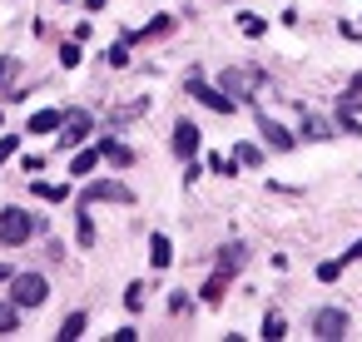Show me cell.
Segmentation results:
<instances>
[{"label": "cell", "mask_w": 362, "mask_h": 342, "mask_svg": "<svg viewBox=\"0 0 362 342\" xmlns=\"http://www.w3.org/2000/svg\"><path fill=\"white\" fill-rule=\"evenodd\" d=\"M45 297H50V283H45L40 273H16V278H11V302H16L21 312H25V307H40Z\"/></svg>", "instance_id": "cell-1"}, {"label": "cell", "mask_w": 362, "mask_h": 342, "mask_svg": "<svg viewBox=\"0 0 362 342\" xmlns=\"http://www.w3.org/2000/svg\"><path fill=\"white\" fill-rule=\"evenodd\" d=\"M30 233H35V218H30L25 208H0V243L21 248Z\"/></svg>", "instance_id": "cell-2"}, {"label": "cell", "mask_w": 362, "mask_h": 342, "mask_svg": "<svg viewBox=\"0 0 362 342\" xmlns=\"http://www.w3.org/2000/svg\"><path fill=\"white\" fill-rule=\"evenodd\" d=\"M85 204H134V189H124L119 179H95L85 189Z\"/></svg>", "instance_id": "cell-3"}, {"label": "cell", "mask_w": 362, "mask_h": 342, "mask_svg": "<svg viewBox=\"0 0 362 342\" xmlns=\"http://www.w3.org/2000/svg\"><path fill=\"white\" fill-rule=\"evenodd\" d=\"M60 129H65V134H60V144H65V149H80V144H85V139L95 134V119H90L85 110H70Z\"/></svg>", "instance_id": "cell-4"}, {"label": "cell", "mask_w": 362, "mask_h": 342, "mask_svg": "<svg viewBox=\"0 0 362 342\" xmlns=\"http://www.w3.org/2000/svg\"><path fill=\"white\" fill-rule=\"evenodd\" d=\"M313 332H317L322 342L347 337V312H342V307H322V312H313Z\"/></svg>", "instance_id": "cell-5"}, {"label": "cell", "mask_w": 362, "mask_h": 342, "mask_svg": "<svg viewBox=\"0 0 362 342\" xmlns=\"http://www.w3.org/2000/svg\"><path fill=\"white\" fill-rule=\"evenodd\" d=\"M189 95H194L199 105H209V110H218V114H233V100H228V95H218V90H209L204 80H189Z\"/></svg>", "instance_id": "cell-6"}, {"label": "cell", "mask_w": 362, "mask_h": 342, "mask_svg": "<svg viewBox=\"0 0 362 342\" xmlns=\"http://www.w3.org/2000/svg\"><path fill=\"white\" fill-rule=\"evenodd\" d=\"M174 154L179 159H194L199 154V124H189V119L174 124Z\"/></svg>", "instance_id": "cell-7"}, {"label": "cell", "mask_w": 362, "mask_h": 342, "mask_svg": "<svg viewBox=\"0 0 362 342\" xmlns=\"http://www.w3.org/2000/svg\"><path fill=\"white\" fill-rule=\"evenodd\" d=\"M60 124H65V114H60V110H35L25 129H30V134H55Z\"/></svg>", "instance_id": "cell-8"}, {"label": "cell", "mask_w": 362, "mask_h": 342, "mask_svg": "<svg viewBox=\"0 0 362 342\" xmlns=\"http://www.w3.org/2000/svg\"><path fill=\"white\" fill-rule=\"evenodd\" d=\"M149 263H154V268H169V263H174V243H169L164 233L149 238Z\"/></svg>", "instance_id": "cell-9"}, {"label": "cell", "mask_w": 362, "mask_h": 342, "mask_svg": "<svg viewBox=\"0 0 362 342\" xmlns=\"http://www.w3.org/2000/svg\"><path fill=\"white\" fill-rule=\"evenodd\" d=\"M243 258H248V248H243V243H228V248L218 253V273H238Z\"/></svg>", "instance_id": "cell-10"}, {"label": "cell", "mask_w": 362, "mask_h": 342, "mask_svg": "<svg viewBox=\"0 0 362 342\" xmlns=\"http://www.w3.org/2000/svg\"><path fill=\"white\" fill-rule=\"evenodd\" d=\"M100 159H105V149H80V154H75V164H70V174H80V179H85V174H95V164H100Z\"/></svg>", "instance_id": "cell-11"}, {"label": "cell", "mask_w": 362, "mask_h": 342, "mask_svg": "<svg viewBox=\"0 0 362 342\" xmlns=\"http://www.w3.org/2000/svg\"><path fill=\"white\" fill-rule=\"evenodd\" d=\"M60 342H75V337H85V312H70L65 322H60V332H55Z\"/></svg>", "instance_id": "cell-12"}, {"label": "cell", "mask_w": 362, "mask_h": 342, "mask_svg": "<svg viewBox=\"0 0 362 342\" xmlns=\"http://www.w3.org/2000/svg\"><path fill=\"white\" fill-rule=\"evenodd\" d=\"M263 134H268V144H273V149H293V134H288L283 124H273V119H263Z\"/></svg>", "instance_id": "cell-13"}, {"label": "cell", "mask_w": 362, "mask_h": 342, "mask_svg": "<svg viewBox=\"0 0 362 342\" xmlns=\"http://www.w3.org/2000/svg\"><path fill=\"white\" fill-rule=\"evenodd\" d=\"M223 293H228V273H218V278L204 283V302H223Z\"/></svg>", "instance_id": "cell-14"}, {"label": "cell", "mask_w": 362, "mask_h": 342, "mask_svg": "<svg viewBox=\"0 0 362 342\" xmlns=\"http://www.w3.org/2000/svg\"><path fill=\"white\" fill-rule=\"evenodd\" d=\"M16 327H21V307L16 302H0V337L16 332Z\"/></svg>", "instance_id": "cell-15"}, {"label": "cell", "mask_w": 362, "mask_h": 342, "mask_svg": "<svg viewBox=\"0 0 362 342\" xmlns=\"http://www.w3.org/2000/svg\"><path fill=\"white\" fill-rule=\"evenodd\" d=\"M209 169H214L218 179H233V174H238V159H223V154H214V159H209Z\"/></svg>", "instance_id": "cell-16"}, {"label": "cell", "mask_w": 362, "mask_h": 342, "mask_svg": "<svg viewBox=\"0 0 362 342\" xmlns=\"http://www.w3.org/2000/svg\"><path fill=\"white\" fill-rule=\"evenodd\" d=\"M35 194H40V199H50V204H65V199H70V189H65V184H35Z\"/></svg>", "instance_id": "cell-17"}, {"label": "cell", "mask_w": 362, "mask_h": 342, "mask_svg": "<svg viewBox=\"0 0 362 342\" xmlns=\"http://www.w3.org/2000/svg\"><path fill=\"white\" fill-rule=\"evenodd\" d=\"M317 278H322V283H337V278H342V258H327V263H317Z\"/></svg>", "instance_id": "cell-18"}, {"label": "cell", "mask_w": 362, "mask_h": 342, "mask_svg": "<svg viewBox=\"0 0 362 342\" xmlns=\"http://www.w3.org/2000/svg\"><path fill=\"white\" fill-rule=\"evenodd\" d=\"M124 307H129V312L144 307V283H129V288H124Z\"/></svg>", "instance_id": "cell-19"}, {"label": "cell", "mask_w": 362, "mask_h": 342, "mask_svg": "<svg viewBox=\"0 0 362 342\" xmlns=\"http://www.w3.org/2000/svg\"><path fill=\"white\" fill-rule=\"evenodd\" d=\"M283 332H288V327H283V317H278V312H268V317H263V337H268V342H278Z\"/></svg>", "instance_id": "cell-20"}, {"label": "cell", "mask_w": 362, "mask_h": 342, "mask_svg": "<svg viewBox=\"0 0 362 342\" xmlns=\"http://www.w3.org/2000/svg\"><path fill=\"white\" fill-rule=\"evenodd\" d=\"M238 164H263V149L258 144H238Z\"/></svg>", "instance_id": "cell-21"}, {"label": "cell", "mask_w": 362, "mask_h": 342, "mask_svg": "<svg viewBox=\"0 0 362 342\" xmlns=\"http://www.w3.org/2000/svg\"><path fill=\"white\" fill-rule=\"evenodd\" d=\"M60 65H65V70H75V65H80V45H75V40L60 50Z\"/></svg>", "instance_id": "cell-22"}, {"label": "cell", "mask_w": 362, "mask_h": 342, "mask_svg": "<svg viewBox=\"0 0 362 342\" xmlns=\"http://www.w3.org/2000/svg\"><path fill=\"white\" fill-rule=\"evenodd\" d=\"M80 243H85V248L95 243V218H90V213H80Z\"/></svg>", "instance_id": "cell-23"}, {"label": "cell", "mask_w": 362, "mask_h": 342, "mask_svg": "<svg viewBox=\"0 0 362 342\" xmlns=\"http://www.w3.org/2000/svg\"><path fill=\"white\" fill-rule=\"evenodd\" d=\"M16 149H21V139H16V134H0V164H6Z\"/></svg>", "instance_id": "cell-24"}, {"label": "cell", "mask_w": 362, "mask_h": 342, "mask_svg": "<svg viewBox=\"0 0 362 342\" xmlns=\"http://www.w3.org/2000/svg\"><path fill=\"white\" fill-rule=\"evenodd\" d=\"M110 65H115V70H124V65H129V50H124V45H115V50H110Z\"/></svg>", "instance_id": "cell-25"}, {"label": "cell", "mask_w": 362, "mask_h": 342, "mask_svg": "<svg viewBox=\"0 0 362 342\" xmlns=\"http://www.w3.org/2000/svg\"><path fill=\"white\" fill-rule=\"evenodd\" d=\"M347 258H362V238H357V243H352V248L342 253V263H347Z\"/></svg>", "instance_id": "cell-26"}, {"label": "cell", "mask_w": 362, "mask_h": 342, "mask_svg": "<svg viewBox=\"0 0 362 342\" xmlns=\"http://www.w3.org/2000/svg\"><path fill=\"white\" fill-rule=\"evenodd\" d=\"M85 11H105V0H85Z\"/></svg>", "instance_id": "cell-27"}, {"label": "cell", "mask_w": 362, "mask_h": 342, "mask_svg": "<svg viewBox=\"0 0 362 342\" xmlns=\"http://www.w3.org/2000/svg\"><path fill=\"white\" fill-rule=\"evenodd\" d=\"M0 283H11V268H6V263H0Z\"/></svg>", "instance_id": "cell-28"}]
</instances>
